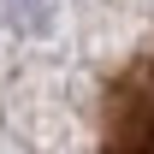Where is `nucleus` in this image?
Here are the masks:
<instances>
[{"label": "nucleus", "mask_w": 154, "mask_h": 154, "mask_svg": "<svg viewBox=\"0 0 154 154\" xmlns=\"http://www.w3.org/2000/svg\"><path fill=\"white\" fill-rule=\"evenodd\" d=\"M101 154H154V48H142L107 83Z\"/></svg>", "instance_id": "nucleus-1"}]
</instances>
